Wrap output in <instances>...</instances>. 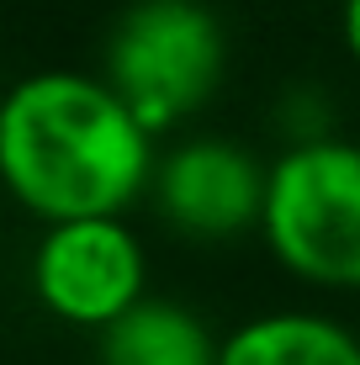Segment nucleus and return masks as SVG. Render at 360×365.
<instances>
[{"label":"nucleus","instance_id":"obj_6","mask_svg":"<svg viewBox=\"0 0 360 365\" xmlns=\"http://www.w3.org/2000/svg\"><path fill=\"white\" fill-rule=\"evenodd\" d=\"M101 365H222V339L185 302L143 297L101 329Z\"/></svg>","mask_w":360,"mask_h":365},{"label":"nucleus","instance_id":"obj_4","mask_svg":"<svg viewBox=\"0 0 360 365\" xmlns=\"http://www.w3.org/2000/svg\"><path fill=\"white\" fill-rule=\"evenodd\" d=\"M143 275H148L143 244L128 233L122 217L53 222L37 238V255H32L37 302L53 318L96 334L143 302Z\"/></svg>","mask_w":360,"mask_h":365},{"label":"nucleus","instance_id":"obj_1","mask_svg":"<svg viewBox=\"0 0 360 365\" xmlns=\"http://www.w3.org/2000/svg\"><path fill=\"white\" fill-rule=\"evenodd\" d=\"M0 180L48 228L122 217L154 180V133L106 80L43 69L0 101Z\"/></svg>","mask_w":360,"mask_h":365},{"label":"nucleus","instance_id":"obj_7","mask_svg":"<svg viewBox=\"0 0 360 365\" xmlns=\"http://www.w3.org/2000/svg\"><path fill=\"white\" fill-rule=\"evenodd\" d=\"M222 365H360V339L318 312H265L222 339Z\"/></svg>","mask_w":360,"mask_h":365},{"label":"nucleus","instance_id":"obj_8","mask_svg":"<svg viewBox=\"0 0 360 365\" xmlns=\"http://www.w3.org/2000/svg\"><path fill=\"white\" fill-rule=\"evenodd\" d=\"M344 48L360 64V0H344Z\"/></svg>","mask_w":360,"mask_h":365},{"label":"nucleus","instance_id":"obj_2","mask_svg":"<svg viewBox=\"0 0 360 365\" xmlns=\"http://www.w3.org/2000/svg\"><path fill=\"white\" fill-rule=\"evenodd\" d=\"M259 233L297 281L360 292V143H292L270 165Z\"/></svg>","mask_w":360,"mask_h":365},{"label":"nucleus","instance_id":"obj_5","mask_svg":"<svg viewBox=\"0 0 360 365\" xmlns=\"http://www.w3.org/2000/svg\"><path fill=\"white\" fill-rule=\"evenodd\" d=\"M154 207L185 238L228 244L259 228L270 170L233 138H191L154 165Z\"/></svg>","mask_w":360,"mask_h":365},{"label":"nucleus","instance_id":"obj_3","mask_svg":"<svg viewBox=\"0 0 360 365\" xmlns=\"http://www.w3.org/2000/svg\"><path fill=\"white\" fill-rule=\"evenodd\" d=\"M228 43L202 0H133L106 37L101 80L148 133H165L212 101Z\"/></svg>","mask_w":360,"mask_h":365}]
</instances>
